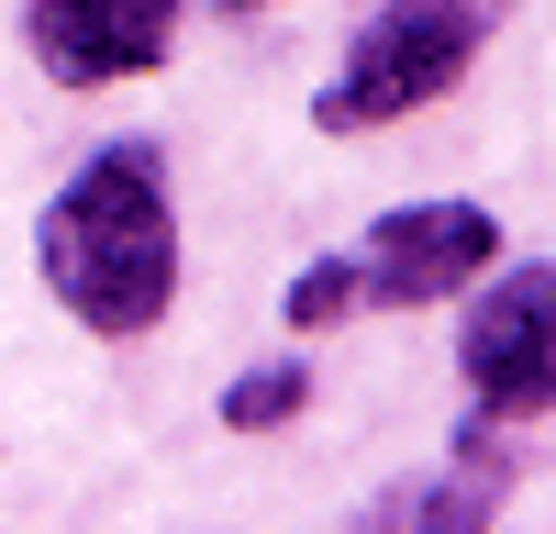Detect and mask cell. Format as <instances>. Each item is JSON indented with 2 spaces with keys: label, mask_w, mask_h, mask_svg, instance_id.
I'll return each instance as SVG.
<instances>
[{
  "label": "cell",
  "mask_w": 556,
  "mask_h": 534,
  "mask_svg": "<svg viewBox=\"0 0 556 534\" xmlns=\"http://www.w3.org/2000/svg\"><path fill=\"white\" fill-rule=\"evenodd\" d=\"M479 44H490V12H479V0H379L367 34H356V56H345L334 89L312 101V123H323V134H379V123H401V112L445 101V89L479 67Z\"/></svg>",
  "instance_id": "cell-2"
},
{
  "label": "cell",
  "mask_w": 556,
  "mask_h": 534,
  "mask_svg": "<svg viewBox=\"0 0 556 534\" xmlns=\"http://www.w3.org/2000/svg\"><path fill=\"white\" fill-rule=\"evenodd\" d=\"M34 267L89 334H146L178 301V212L156 145H101L34 223Z\"/></svg>",
  "instance_id": "cell-1"
},
{
  "label": "cell",
  "mask_w": 556,
  "mask_h": 534,
  "mask_svg": "<svg viewBox=\"0 0 556 534\" xmlns=\"http://www.w3.org/2000/svg\"><path fill=\"white\" fill-rule=\"evenodd\" d=\"M456 368H468V400H479L490 423L556 412V256H545V267H513L501 290L468 301Z\"/></svg>",
  "instance_id": "cell-3"
},
{
  "label": "cell",
  "mask_w": 556,
  "mask_h": 534,
  "mask_svg": "<svg viewBox=\"0 0 556 534\" xmlns=\"http://www.w3.org/2000/svg\"><path fill=\"white\" fill-rule=\"evenodd\" d=\"M23 34H34V67H45V78H67V89H112V78L167 67V44H178V0H34Z\"/></svg>",
  "instance_id": "cell-5"
},
{
  "label": "cell",
  "mask_w": 556,
  "mask_h": 534,
  "mask_svg": "<svg viewBox=\"0 0 556 534\" xmlns=\"http://www.w3.org/2000/svg\"><path fill=\"white\" fill-rule=\"evenodd\" d=\"M223 12H267V0H223Z\"/></svg>",
  "instance_id": "cell-9"
},
{
  "label": "cell",
  "mask_w": 556,
  "mask_h": 534,
  "mask_svg": "<svg viewBox=\"0 0 556 534\" xmlns=\"http://www.w3.org/2000/svg\"><path fill=\"white\" fill-rule=\"evenodd\" d=\"M490 256H501V223H490L479 201H412V212H390L379 234H367V256H356V301L424 312V301H445V290H468Z\"/></svg>",
  "instance_id": "cell-4"
},
{
  "label": "cell",
  "mask_w": 556,
  "mask_h": 534,
  "mask_svg": "<svg viewBox=\"0 0 556 534\" xmlns=\"http://www.w3.org/2000/svg\"><path fill=\"white\" fill-rule=\"evenodd\" d=\"M301 400H312V379H301V368H245L235 390H223V423H235V434H278Z\"/></svg>",
  "instance_id": "cell-7"
},
{
  "label": "cell",
  "mask_w": 556,
  "mask_h": 534,
  "mask_svg": "<svg viewBox=\"0 0 556 534\" xmlns=\"http://www.w3.org/2000/svg\"><path fill=\"white\" fill-rule=\"evenodd\" d=\"M278 301H290V323H345L356 312V256H312Z\"/></svg>",
  "instance_id": "cell-8"
},
{
  "label": "cell",
  "mask_w": 556,
  "mask_h": 534,
  "mask_svg": "<svg viewBox=\"0 0 556 534\" xmlns=\"http://www.w3.org/2000/svg\"><path fill=\"white\" fill-rule=\"evenodd\" d=\"M490 512H501L490 479H468V468L445 490H379V501H367V523H490Z\"/></svg>",
  "instance_id": "cell-6"
}]
</instances>
